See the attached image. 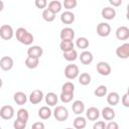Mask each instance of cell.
I'll return each mask as SVG.
<instances>
[{
	"mask_svg": "<svg viewBox=\"0 0 129 129\" xmlns=\"http://www.w3.org/2000/svg\"><path fill=\"white\" fill-rule=\"evenodd\" d=\"M15 36H16V39L24 44V45H30L33 41H34V37L33 35L24 27H19L16 29V32H15Z\"/></svg>",
	"mask_w": 129,
	"mask_h": 129,
	"instance_id": "6da1fadb",
	"label": "cell"
},
{
	"mask_svg": "<svg viewBox=\"0 0 129 129\" xmlns=\"http://www.w3.org/2000/svg\"><path fill=\"white\" fill-rule=\"evenodd\" d=\"M52 114L57 121H66L69 118V111L64 106H56Z\"/></svg>",
	"mask_w": 129,
	"mask_h": 129,
	"instance_id": "7a4b0ae2",
	"label": "cell"
},
{
	"mask_svg": "<svg viewBox=\"0 0 129 129\" xmlns=\"http://www.w3.org/2000/svg\"><path fill=\"white\" fill-rule=\"evenodd\" d=\"M80 75V70L77 64H68L64 68V76L69 80H75Z\"/></svg>",
	"mask_w": 129,
	"mask_h": 129,
	"instance_id": "3957f363",
	"label": "cell"
},
{
	"mask_svg": "<svg viewBox=\"0 0 129 129\" xmlns=\"http://www.w3.org/2000/svg\"><path fill=\"white\" fill-rule=\"evenodd\" d=\"M14 35V30L11 25L9 24H3L0 26V37L4 40H9L13 37Z\"/></svg>",
	"mask_w": 129,
	"mask_h": 129,
	"instance_id": "277c9868",
	"label": "cell"
},
{
	"mask_svg": "<svg viewBox=\"0 0 129 129\" xmlns=\"http://www.w3.org/2000/svg\"><path fill=\"white\" fill-rule=\"evenodd\" d=\"M111 33V25L107 22H101L97 25V34L101 37H107Z\"/></svg>",
	"mask_w": 129,
	"mask_h": 129,
	"instance_id": "5b68a950",
	"label": "cell"
},
{
	"mask_svg": "<svg viewBox=\"0 0 129 129\" xmlns=\"http://www.w3.org/2000/svg\"><path fill=\"white\" fill-rule=\"evenodd\" d=\"M28 98H29V102L32 105H37V104H39L43 100L44 95H43V92L41 90L36 89V90H33L30 93V95H29Z\"/></svg>",
	"mask_w": 129,
	"mask_h": 129,
	"instance_id": "8992f818",
	"label": "cell"
},
{
	"mask_svg": "<svg viewBox=\"0 0 129 129\" xmlns=\"http://www.w3.org/2000/svg\"><path fill=\"white\" fill-rule=\"evenodd\" d=\"M14 116V109L10 105H5L0 109V117L4 120H10Z\"/></svg>",
	"mask_w": 129,
	"mask_h": 129,
	"instance_id": "52a82bcc",
	"label": "cell"
},
{
	"mask_svg": "<svg viewBox=\"0 0 129 129\" xmlns=\"http://www.w3.org/2000/svg\"><path fill=\"white\" fill-rule=\"evenodd\" d=\"M14 66V60L12 57L6 55V56H2L0 59V68L2 71L4 72H8L10 70H12Z\"/></svg>",
	"mask_w": 129,
	"mask_h": 129,
	"instance_id": "ba28073f",
	"label": "cell"
},
{
	"mask_svg": "<svg viewBox=\"0 0 129 129\" xmlns=\"http://www.w3.org/2000/svg\"><path fill=\"white\" fill-rule=\"evenodd\" d=\"M97 72L99 73V75L103 76V77H106V76H109L111 74V67L108 62L106 61H99L97 63Z\"/></svg>",
	"mask_w": 129,
	"mask_h": 129,
	"instance_id": "9c48e42d",
	"label": "cell"
},
{
	"mask_svg": "<svg viewBox=\"0 0 129 129\" xmlns=\"http://www.w3.org/2000/svg\"><path fill=\"white\" fill-rule=\"evenodd\" d=\"M116 54L119 58L126 59L129 56V43L125 42L116 48Z\"/></svg>",
	"mask_w": 129,
	"mask_h": 129,
	"instance_id": "30bf717a",
	"label": "cell"
},
{
	"mask_svg": "<svg viewBox=\"0 0 129 129\" xmlns=\"http://www.w3.org/2000/svg\"><path fill=\"white\" fill-rule=\"evenodd\" d=\"M116 37L119 39V40H127L129 38V28L127 26H119L117 29H116Z\"/></svg>",
	"mask_w": 129,
	"mask_h": 129,
	"instance_id": "8fae6325",
	"label": "cell"
},
{
	"mask_svg": "<svg viewBox=\"0 0 129 129\" xmlns=\"http://www.w3.org/2000/svg\"><path fill=\"white\" fill-rule=\"evenodd\" d=\"M59 37L61 40H73L75 38V30L71 27H64L60 30Z\"/></svg>",
	"mask_w": 129,
	"mask_h": 129,
	"instance_id": "7c38bea8",
	"label": "cell"
},
{
	"mask_svg": "<svg viewBox=\"0 0 129 129\" xmlns=\"http://www.w3.org/2000/svg\"><path fill=\"white\" fill-rule=\"evenodd\" d=\"M42 53H43V49L39 45H32V46H29L27 49V55L30 57L39 58L42 55Z\"/></svg>",
	"mask_w": 129,
	"mask_h": 129,
	"instance_id": "4fadbf2b",
	"label": "cell"
},
{
	"mask_svg": "<svg viewBox=\"0 0 129 129\" xmlns=\"http://www.w3.org/2000/svg\"><path fill=\"white\" fill-rule=\"evenodd\" d=\"M101 15H102V17H103L104 19L112 20V19H114L115 16H116V10H115V8H113V7L107 6V7H104V8L102 9Z\"/></svg>",
	"mask_w": 129,
	"mask_h": 129,
	"instance_id": "5bb4252c",
	"label": "cell"
},
{
	"mask_svg": "<svg viewBox=\"0 0 129 129\" xmlns=\"http://www.w3.org/2000/svg\"><path fill=\"white\" fill-rule=\"evenodd\" d=\"M79 58H80V60H81V62H82L83 64H86V66H87V64H90V63L93 61L94 56H93V53H92L91 51H89V50H84L83 52H81Z\"/></svg>",
	"mask_w": 129,
	"mask_h": 129,
	"instance_id": "9a60e30c",
	"label": "cell"
},
{
	"mask_svg": "<svg viewBox=\"0 0 129 129\" xmlns=\"http://www.w3.org/2000/svg\"><path fill=\"white\" fill-rule=\"evenodd\" d=\"M44 100H45L46 105L52 107V106H55V105L57 104V102H58V97H57V95H56L55 93L49 92V93H47V94L44 96Z\"/></svg>",
	"mask_w": 129,
	"mask_h": 129,
	"instance_id": "2e32d148",
	"label": "cell"
},
{
	"mask_svg": "<svg viewBox=\"0 0 129 129\" xmlns=\"http://www.w3.org/2000/svg\"><path fill=\"white\" fill-rule=\"evenodd\" d=\"M75 14L71 11H64L60 14V21L64 24H72L75 21Z\"/></svg>",
	"mask_w": 129,
	"mask_h": 129,
	"instance_id": "e0dca14e",
	"label": "cell"
},
{
	"mask_svg": "<svg viewBox=\"0 0 129 129\" xmlns=\"http://www.w3.org/2000/svg\"><path fill=\"white\" fill-rule=\"evenodd\" d=\"M86 116L90 121H96L100 117V111L96 107H90L86 111Z\"/></svg>",
	"mask_w": 129,
	"mask_h": 129,
	"instance_id": "ac0fdd59",
	"label": "cell"
},
{
	"mask_svg": "<svg viewBox=\"0 0 129 129\" xmlns=\"http://www.w3.org/2000/svg\"><path fill=\"white\" fill-rule=\"evenodd\" d=\"M72 110L76 115H81L85 111V104L81 100H76L72 105Z\"/></svg>",
	"mask_w": 129,
	"mask_h": 129,
	"instance_id": "d6986e66",
	"label": "cell"
},
{
	"mask_svg": "<svg viewBox=\"0 0 129 129\" xmlns=\"http://www.w3.org/2000/svg\"><path fill=\"white\" fill-rule=\"evenodd\" d=\"M51 114H52V112L48 106H42L38 110V117L42 120H46V119L50 118Z\"/></svg>",
	"mask_w": 129,
	"mask_h": 129,
	"instance_id": "ffe728a7",
	"label": "cell"
},
{
	"mask_svg": "<svg viewBox=\"0 0 129 129\" xmlns=\"http://www.w3.org/2000/svg\"><path fill=\"white\" fill-rule=\"evenodd\" d=\"M101 113H102L103 118L105 120H107V121H112L115 118V115H116L115 114V111L111 107H105V108H103V110H102Z\"/></svg>",
	"mask_w": 129,
	"mask_h": 129,
	"instance_id": "44dd1931",
	"label": "cell"
},
{
	"mask_svg": "<svg viewBox=\"0 0 129 129\" xmlns=\"http://www.w3.org/2000/svg\"><path fill=\"white\" fill-rule=\"evenodd\" d=\"M73 124L75 129H85L87 126V120L83 116H78L74 119Z\"/></svg>",
	"mask_w": 129,
	"mask_h": 129,
	"instance_id": "7402d4cb",
	"label": "cell"
},
{
	"mask_svg": "<svg viewBox=\"0 0 129 129\" xmlns=\"http://www.w3.org/2000/svg\"><path fill=\"white\" fill-rule=\"evenodd\" d=\"M13 100L17 105H24L27 102V96L23 92H16L13 96Z\"/></svg>",
	"mask_w": 129,
	"mask_h": 129,
	"instance_id": "603a6c76",
	"label": "cell"
},
{
	"mask_svg": "<svg viewBox=\"0 0 129 129\" xmlns=\"http://www.w3.org/2000/svg\"><path fill=\"white\" fill-rule=\"evenodd\" d=\"M120 101V96L117 92H111L107 96V103L111 106H116Z\"/></svg>",
	"mask_w": 129,
	"mask_h": 129,
	"instance_id": "cb8c5ba5",
	"label": "cell"
},
{
	"mask_svg": "<svg viewBox=\"0 0 129 129\" xmlns=\"http://www.w3.org/2000/svg\"><path fill=\"white\" fill-rule=\"evenodd\" d=\"M61 8H62V4L58 0H52V1H50L48 3V7H47V9H49L50 11H52L54 14L58 13L61 10Z\"/></svg>",
	"mask_w": 129,
	"mask_h": 129,
	"instance_id": "d4e9b609",
	"label": "cell"
},
{
	"mask_svg": "<svg viewBox=\"0 0 129 129\" xmlns=\"http://www.w3.org/2000/svg\"><path fill=\"white\" fill-rule=\"evenodd\" d=\"M74 47H75V44H74L73 40H61L59 43V48L62 52L72 50V49H74Z\"/></svg>",
	"mask_w": 129,
	"mask_h": 129,
	"instance_id": "484cf974",
	"label": "cell"
},
{
	"mask_svg": "<svg viewBox=\"0 0 129 129\" xmlns=\"http://www.w3.org/2000/svg\"><path fill=\"white\" fill-rule=\"evenodd\" d=\"M39 64V58H35V57H30V56H27L26 59H25V66L26 68L28 69H35L37 68Z\"/></svg>",
	"mask_w": 129,
	"mask_h": 129,
	"instance_id": "4316f807",
	"label": "cell"
},
{
	"mask_svg": "<svg viewBox=\"0 0 129 129\" xmlns=\"http://www.w3.org/2000/svg\"><path fill=\"white\" fill-rule=\"evenodd\" d=\"M62 55H63V58L66 60H68V61H74V60H76L78 58V52H77V50L75 48L72 49V50L63 52Z\"/></svg>",
	"mask_w": 129,
	"mask_h": 129,
	"instance_id": "83f0119b",
	"label": "cell"
},
{
	"mask_svg": "<svg viewBox=\"0 0 129 129\" xmlns=\"http://www.w3.org/2000/svg\"><path fill=\"white\" fill-rule=\"evenodd\" d=\"M42 18L46 21V22H52L54 19H55V14L50 11L49 9L45 8L43 11H42Z\"/></svg>",
	"mask_w": 129,
	"mask_h": 129,
	"instance_id": "f1b7e54d",
	"label": "cell"
},
{
	"mask_svg": "<svg viewBox=\"0 0 129 129\" xmlns=\"http://www.w3.org/2000/svg\"><path fill=\"white\" fill-rule=\"evenodd\" d=\"M78 78H79V83H80L81 85H83V86L89 85V84L91 83V80H92L91 76H90L88 73H82L81 75H79Z\"/></svg>",
	"mask_w": 129,
	"mask_h": 129,
	"instance_id": "f546056e",
	"label": "cell"
},
{
	"mask_svg": "<svg viewBox=\"0 0 129 129\" xmlns=\"http://www.w3.org/2000/svg\"><path fill=\"white\" fill-rule=\"evenodd\" d=\"M16 115H17V119H19V120L24 121V122L27 123L28 118H29V113H28V111H27L26 109H24V108L19 109V110L17 111Z\"/></svg>",
	"mask_w": 129,
	"mask_h": 129,
	"instance_id": "4dcf8cb0",
	"label": "cell"
},
{
	"mask_svg": "<svg viewBox=\"0 0 129 129\" xmlns=\"http://www.w3.org/2000/svg\"><path fill=\"white\" fill-rule=\"evenodd\" d=\"M75 92V85L72 82H67L61 86V93L74 94Z\"/></svg>",
	"mask_w": 129,
	"mask_h": 129,
	"instance_id": "1f68e13d",
	"label": "cell"
},
{
	"mask_svg": "<svg viewBox=\"0 0 129 129\" xmlns=\"http://www.w3.org/2000/svg\"><path fill=\"white\" fill-rule=\"evenodd\" d=\"M76 45H77L78 48L86 49V48L89 46V40H88V38H86V37H79V38L76 40Z\"/></svg>",
	"mask_w": 129,
	"mask_h": 129,
	"instance_id": "d6a6232c",
	"label": "cell"
},
{
	"mask_svg": "<svg viewBox=\"0 0 129 129\" xmlns=\"http://www.w3.org/2000/svg\"><path fill=\"white\" fill-rule=\"evenodd\" d=\"M94 95L96 97H105L107 95V87L104 85H100L99 87H97V89H95Z\"/></svg>",
	"mask_w": 129,
	"mask_h": 129,
	"instance_id": "836d02e7",
	"label": "cell"
},
{
	"mask_svg": "<svg viewBox=\"0 0 129 129\" xmlns=\"http://www.w3.org/2000/svg\"><path fill=\"white\" fill-rule=\"evenodd\" d=\"M62 5L67 9V11H70L71 9L75 8L78 5V2H77V0H64L62 2Z\"/></svg>",
	"mask_w": 129,
	"mask_h": 129,
	"instance_id": "e575fe53",
	"label": "cell"
},
{
	"mask_svg": "<svg viewBox=\"0 0 129 129\" xmlns=\"http://www.w3.org/2000/svg\"><path fill=\"white\" fill-rule=\"evenodd\" d=\"M74 98V94H68V93H60L59 99L62 103H70Z\"/></svg>",
	"mask_w": 129,
	"mask_h": 129,
	"instance_id": "d590c367",
	"label": "cell"
},
{
	"mask_svg": "<svg viewBox=\"0 0 129 129\" xmlns=\"http://www.w3.org/2000/svg\"><path fill=\"white\" fill-rule=\"evenodd\" d=\"M13 127H14V129H25L26 128V122L21 121L19 119H16L13 122Z\"/></svg>",
	"mask_w": 129,
	"mask_h": 129,
	"instance_id": "8d00e7d4",
	"label": "cell"
},
{
	"mask_svg": "<svg viewBox=\"0 0 129 129\" xmlns=\"http://www.w3.org/2000/svg\"><path fill=\"white\" fill-rule=\"evenodd\" d=\"M35 6L36 8L43 9L47 6V1L46 0H35Z\"/></svg>",
	"mask_w": 129,
	"mask_h": 129,
	"instance_id": "74e56055",
	"label": "cell"
},
{
	"mask_svg": "<svg viewBox=\"0 0 129 129\" xmlns=\"http://www.w3.org/2000/svg\"><path fill=\"white\" fill-rule=\"evenodd\" d=\"M121 102H122V105L126 108H129V94L128 93H125L121 99Z\"/></svg>",
	"mask_w": 129,
	"mask_h": 129,
	"instance_id": "f35d334b",
	"label": "cell"
},
{
	"mask_svg": "<svg viewBox=\"0 0 129 129\" xmlns=\"http://www.w3.org/2000/svg\"><path fill=\"white\" fill-rule=\"evenodd\" d=\"M93 129H106V123L104 121H97L93 125Z\"/></svg>",
	"mask_w": 129,
	"mask_h": 129,
	"instance_id": "ab89813d",
	"label": "cell"
},
{
	"mask_svg": "<svg viewBox=\"0 0 129 129\" xmlns=\"http://www.w3.org/2000/svg\"><path fill=\"white\" fill-rule=\"evenodd\" d=\"M44 128H45L44 123L43 122H40V121L34 122L32 124V126H31V129H44Z\"/></svg>",
	"mask_w": 129,
	"mask_h": 129,
	"instance_id": "60d3db41",
	"label": "cell"
},
{
	"mask_svg": "<svg viewBox=\"0 0 129 129\" xmlns=\"http://www.w3.org/2000/svg\"><path fill=\"white\" fill-rule=\"evenodd\" d=\"M106 129H119V125L115 121H110L108 124H106Z\"/></svg>",
	"mask_w": 129,
	"mask_h": 129,
	"instance_id": "b9f144b4",
	"label": "cell"
},
{
	"mask_svg": "<svg viewBox=\"0 0 129 129\" xmlns=\"http://www.w3.org/2000/svg\"><path fill=\"white\" fill-rule=\"evenodd\" d=\"M109 3L114 7H118L122 4V0H109Z\"/></svg>",
	"mask_w": 129,
	"mask_h": 129,
	"instance_id": "7bdbcfd3",
	"label": "cell"
},
{
	"mask_svg": "<svg viewBox=\"0 0 129 129\" xmlns=\"http://www.w3.org/2000/svg\"><path fill=\"white\" fill-rule=\"evenodd\" d=\"M3 9H4V3H3V1L0 0V12H1Z\"/></svg>",
	"mask_w": 129,
	"mask_h": 129,
	"instance_id": "ee69618b",
	"label": "cell"
},
{
	"mask_svg": "<svg viewBox=\"0 0 129 129\" xmlns=\"http://www.w3.org/2000/svg\"><path fill=\"white\" fill-rule=\"evenodd\" d=\"M2 85H3V81H2V79L0 78V89L2 88Z\"/></svg>",
	"mask_w": 129,
	"mask_h": 129,
	"instance_id": "f6af8a7d",
	"label": "cell"
},
{
	"mask_svg": "<svg viewBox=\"0 0 129 129\" xmlns=\"http://www.w3.org/2000/svg\"><path fill=\"white\" fill-rule=\"evenodd\" d=\"M64 129H75V128H71V127H68V128H64Z\"/></svg>",
	"mask_w": 129,
	"mask_h": 129,
	"instance_id": "bcb514c9",
	"label": "cell"
},
{
	"mask_svg": "<svg viewBox=\"0 0 129 129\" xmlns=\"http://www.w3.org/2000/svg\"><path fill=\"white\" fill-rule=\"evenodd\" d=\"M0 129H1V126H0Z\"/></svg>",
	"mask_w": 129,
	"mask_h": 129,
	"instance_id": "7dc6e473",
	"label": "cell"
}]
</instances>
